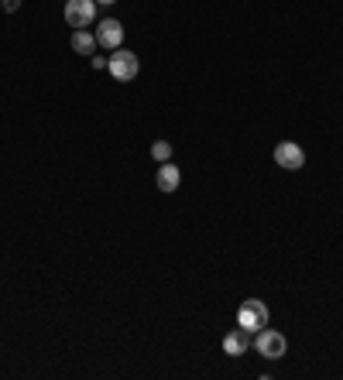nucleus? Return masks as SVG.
Masks as SVG:
<instances>
[{
  "label": "nucleus",
  "instance_id": "1",
  "mask_svg": "<svg viewBox=\"0 0 343 380\" xmlns=\"http://www.w3.org/2000/svg\"><path fill=\"white\" fill-rule=\"evenodd\" d=\"M237 326L244 332H251V336H254L258 329H264V326H268V305H264L261 298H247V302H240Z\"/></svg>",
  "mask_w": 343,
  "mask_h": 380
},
{
  "label": "nucleus",
  "instance_id": "2",
  "mask_svg": "<svg viewBox=\"0 0 343 380\" xmlns=\"http://www.w3.org/2000/svg\"><path fill=\"white\" fill-rule=\"evenodd\" d=\"M106 72L117 79V82H131V79H137V72H141V62H137L134 51L117 49V51H110V65H106Z\"/></svg>",
  "mask_w": 343,
  "mask_h": 380
},
{
  "label": "nucleus",
  "instance_id": "3",
  "mask_svg": "<svg viewBox=\"0 0 343 380\" xmlns=\"http://www.w3.org/2000/svg\"><path fill=\"white\" fill-rule=\"evenodd\" d=\"M254 350H258V356H264V360H282V356L289 353V343H285L282 332L258 329V336H254Z\"/></svg>",
  "mask_w": 343,
  "mask_h": 380
},
{
  "label": "nucleus",
  "instance_id": "4",
  "mask_svg": "<svg viewBox=\"0 0 343 380\" xmlns=\"http://www.w3.org/2000/svg\"><path fill=\"white\" fill-rule=\"evenodd\" d=\"M66 21L69 27H89L96 21V0H66Z\"/></svg>",
  "mask_w": 343,
  "mask_h": 380
},
{
  "label": "nucleus",
  "instance_id": "5",
  "mask_svg": "<svg viewBox=\"0 0 343 380\" xmlns=\"http://www.w3.org/2000/svg\"><path fill=\"white\" fill-rule=\"evenodd\" d=\"M96 45L106 49V51H117L120 45H124V25L113 21V18L100 21V27H96Z\"/></svg>",
  "mask_w": 343,
  "mask_h": 380
},
{
  "label": "nucleus",
  "instance_id": "6",
  "mask_svg": "<svg viewBox=\"0 0 343 380\" xmlns=\"http://www.w3.org/2000/svg\"><path fill=\"white\" fill-rule=\"evenodd\" d=\"M275 165H282L285 172H299V168L306 165V151H302L295 141H282V144L275 148Z\"/></svg>",
  "mask_w": 343,
  "mask_h": 380
},
{
  "label": "nucleus",
  "instance_id": "7",
  "mask_svg": "<svg viewBox=\"0 0 343 380\" xmlns=\"http://www.w3.org/2000/svg\"><path fill=\"white\" fill-rule=\"evenodd\" d=\"M247 350H251V332H244L240 326L223 336V353L227 356H244Z\"/></svg>",
  "mask_w": 343,
  "mask_h": 380
},
{
  "label": "nucleus",
  "instance_id": "8",
  "mask_svg": "<svg viewBox=\"0 0 343 380\" xmlns=\"http://www.w3.org/2000/svg\"><path fill=\"white\" fill-rule=\"evenodd\" d=\"M179 182H182V172H179V165L165 161V165L158 168V175H155V185H158V192H175V189H179Z\"/></svg>",
  "mask_w": 343,
  "mask_h": 380
},
{
  "label": "nucleus",
  "instance_id": "9",
  "mask_svg": "<svg viewBox=\"0 0 343 380\" xmlns=\"http://www.w3.org/2000/svg\"><path fill=\"white\" fill-rule=\"evenodd\" d=\"M69 45H73L76 55H89V58H93V51H96V34H89V27H76L73 38H69Z\"/></svg>",
  "mask_w": 343,
  "mask_h": 380
},
{
  "label": "nucleus",
  "instance_id": "10",
  "mask_svg": "<svg viewBox=\"0 0 343 380\" xmlns=\"http://www.w3.org/2000/svg\"><path fill=\"white\" fill-rule=\"evenodd\" d=\"M151 158L161 161V165L172 161V144H168V141H155V144H151Z\"/></svg>",
  "mask_w": 343,
  "mask_h": 380
},
{
  "label": "nucleus",
  "instance_id": "11",
  "mask_svg": "<svg viewBox=\"0 0 343 380\" xmlns=\"http://www.w3.org/2000/svg\"><path fill=\"white\" fill-rule=\"evenodd\" d=\"M89 62H93V69H106L110 65V58H104V55H93Z\"/></svg>",
  "mask_w": 343,
  "mask_h": 380
},
{
  "label": "nucleus",
  "instance_id": "12",
  "mask_svg": "<svg viewBox=\"0 0 343 380\" xmlns=\"http://www.w3.org/2000/svg\"><path fill=\"white\" fill-rule=\"evenodd\" d=\"M0 4H4V11H18L21 7V0H0Z\"/></svg>",
  "mask_w": 343,
  "mask_h": 380
},
{
  "label": "nucleus",
  "instance_id": "13",
  "mask_svg": "<svg viewBox=\"0 0 343 380\" xmlns=\"http://www.w3.org/2000/svg\"><path fill=\"white\" fill-rule=\"evenodd\" d=\"M96 4H117V0H96Z\"/></svg>",
  "mask_w": 343,
  "mask_h": 380
}]
</instances>
